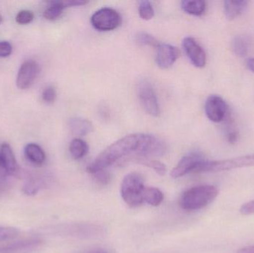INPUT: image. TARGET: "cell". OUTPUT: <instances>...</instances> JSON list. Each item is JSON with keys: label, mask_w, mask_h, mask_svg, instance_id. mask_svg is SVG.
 Wrapping results in <instances>:
<instances>
[{"label": "cell", "mask_w": 254, "mask_h": 253, "mask_svg": "<svg viewBox=\"0 0 254 253\" xmlns=\"http://www.w3.org/2000/svg\"><path fill=\"white\" fill-rule=\"evenodd\" d=\"M25 157L34 164L40 166L46 160V154L43 149L35 144H29L26 145L24 150Z\"/></svg>", "instance_id": "obj_14"}, {"label": "cell", "mask_w": 254, "mask_h": 253, "mask_svg": "<svg viewBox=\"0 0 254 253\" xmlns=\"http://www.w3.org/2000/svg\"><path fill=\"white\" fill-rule=\"evenodd\" d=\"M68 126L73 133L78 136H85L93 130V126L87 119L82 117H73L70 119Z\"/></svg>", "instance_id": "obj_13"}, {"label": "cell", "mask_w": 254, "mask_h": 253, "mask_svg": "<svg viewBox=\"0 0 254 253\" xmlns=\"http://www.w3.org/2000/svg\"><path fill=\"white\" fill-rule=\"evenodd\" d=\"M228 111V105L221 97L211 95L207 98L205 103V113L209 120L214 123H219L225 118Z\"/></svg>", "instance_id": "obj_9"}, {"label": "cell", "mask_w": 254, "mask_h": 253, "mask_svg": "<svg viewBox=\"0 0 254 253\" xmlns=\"http://www.w3.org/2000/svg\"><path fill=\"white\" fill-rule=\"evenodd\" d=\"M49 4V6L43 12V16L48 20L53 21L58 19L62 14L64 9L58 1H51Z\"/></svg>", "instance_id": "obj_21"}, {"label": "cell", "mask_w": 254, "mask_h": 253, "mask_svg": "<svg viewBox=\"0 0 254 253\" xmlns=\"http://www.w3.org/2000/svg\"><path fill=\"white\" fill-rule=\"evenodd\" d=\"M204 160H206L205 157L200 153L194 152L187 154L173 168L171 172L172 178H179L189 172H195V169Z\"/></svg>", "instance_id": "obj_8"}, {"label": "cell", "mask_w": 254, "mask_h": 253, "mask_svg": "<svg viewBox=\"0 0 254 253\" xmlns=\"http://www.w3.org/2000/svg\"><path fill=\"white\" fill-rule=\"evenodd\" d=\"M39 242L36 240L25 241L12 244L8 246L0 248V253H22L28 252L37 246Z\"/></svg>", "instance_id": "obj_15"}, {"label": "cell", "mask_w": 254, "mask_h": 253, "mask_svg": "<svg viewBox=\"0 0 254 253\" xmlns=\"http://www.w3.org/2000/svg\"><path fill=\"white\" fill-rule=\"evenodd\" d=\"M7 175V171H6L5 167H4L2 158H1V154H0V178H4Z\"/></svg>", "instance_id": "obj_31"}, {"label": "cell", "mask_w": 254, "mask_h": 253, "mask_svg": "<svg viewBox=\"0 0 254 253\" xmlns=\"http://www.w3.org/2000/svg\"><path fill=\"white\" fill-rule=\"evenodd\" d=\"M164 200L162 192L155 187H146L143 193V202L151 206H158Z\"/></svg>", "instance_id": "obj_19"}, {"label": "cell", "mask_w": 254, "mask_h": 253, "mask_svg": "<svg viewBox=\"0 0 254 253\" xmlns=\"http://www.w3.org/2000/svg\"><path fill=\"white\" fill-rule=\"evenodd\" d=\"M40 72V67L37 62L28 60L24 62L18 71L16 86L24 90L31 87Z\"/></svg>", "instance_id": "obj_7"}, {"label": "cell", "mask_w": 254, "mask_h": 253, "mask_svg": "<svg viewBox=\"0 0 254 253\" xmlns=\"http://www.w3.org/2000/svg\"><path fill=\"white\" fill-rule=\"evenodd\" d=\"M237 253H254V246L246 247L239 250Z\"/></svg>", "instance_id": "obj_33"}, {"label": "cell", "mask_w": 254, "mask_h": 253, "mask_svg": "<svg viewBox=\"0 0 254 253\" xmlns=\"http://www.w3.org/2000/svg\"><path fill=\"white\" fill-rule=\"evenodd\" d=\"M122 22V17L116 10L104 7L97 10L91 17L92 26L100 31H109L117 28Z\"/></svg>", "instance_id": "obj_5"}, {"label": "cell", "mask_w": 254, "mask_h": 253, "mask_svg": "<svg viewBox=\"0 0 254 253\" xmlns=\"http://www.w3.org/2000/svg\"><path fill=\"white\" fill-rule=\"evenodd\" d=\"M19 234V230L15 227H0V242L13 240Z\"/></svg>", "instance_id": "obj_25"}, {"label": "cell", "mask_w": 254, "mask_h": 253, "mask_svg": "<svg viewBox=\"0 0 254 253\" xmlns=\"http://www.w3.org/2000/svg\"><path fill=\"white\" fill-rule=\"evenodd\" d=\"M143 135V133L131 134L113 143L97 157L95 161L88 166V172L94 175L98 171L107 169L127 154L136 153Z\"/></svg>", "instance_id": "obj_1"}, {"label": "cell", "mask_w": 254, "mask_h": 253, "mask_svg": "<svg viewBox=\"0 0 254 253\" xmlns=\"http://www.w3.org/2000/svg\"><path fill=\"white\" fill-rule=\"evenodd\" d=\"M242 215H249L254 214V200L245 203L240 208Z\"/></svg>", "instance_id": "obj_29"}, {"label": "cell", "mask_w": 254, "mask_h": 253, "mask_svg": "<svg viewBox=\"0 0 254 253\" xmlns=\"http://www.w3.org/2000/svg\"><path fill=\"white\" fill-rule=\"evenodd\" d=\"M0 154L7 175H14L17 174L19 166L11 147L7 144H3L0 149Z\"/></svg>", "instance_id": "obj_12"}, {"label": "cell", "mask_w": 254, "mask_h": 253, "mask_svg": "<svg viewBox=\"0 0 254 253\" xmlns=\"http://www.w3.org/2000/svg\"><path fill=\"white\" fill-rule=\"evenodd\" d=\"M247 4V1H233V0L225 1L224 2V8H225V14L227 19L229 20L235 19L244 10Z\"/></svg>", "instance_id": "obj_16"}, {"label": "cell", "mask_w": 254, "mask_h": 253, "mask_svg": "<svg viewBox=\"0 0 254 253\" xmlns=\"http://www.w3.org/2000/svg\"><path fill=\"white\" fill-rule=\"evenodd\" d=\"M137 162L140 164L144 165V166H149V167L153 169L158 175H164L167 172V167L164 163L158 160H149L147 157H137Z\"/></svg>", "instance_id": "obj_22"}, {"label": "cell", "mask_w": 254, "mask_h": 253, "mask_svg": "<svg viewBox=\"0 0 254 253\" xmlns=\"http://www.w3.org/2000/svg\"><path fill=\"white\" fill-rule=\"evenodd\" d=\"M184 50L194 66L203 68L206 65L205 51L192 37H185L183 40Z\"/></svg>", "instance_id": "obj_10"}, {"label": "cell", "mask_w": 254, "mask_h": 253, "mask_svg": "<svg viewBox=\"0 0 254 253\" xmlns=\"http://www.w3.org/2000/svg\"><path fill=\"white\" fill-rule=\"evenodd\" d=\"M136 41L143 46H152L156 49L160 45L158 40L153 36L145 32L138 33L136 36Z\"/></svg>", "instance_id": "obj_24"}, {"label": "cell", "mask_w": 254, "mask_h": 253, "mask_svg": "<svg viewBox=\"0 0 254 253\" xmlns=\"http://www.w3.org/2000/svg\"><path fill=\"white\" fill-rule=\"evenodd\" d=\"M180 54V51L176 46L160 44L157 48V65L162 69L170 68L179 59Z\"/></svg>", "instance_id": "obj_11"}, {"label": "cell", "mask_w": 254, "mask_h": 253, "mask_svg": "<svg viewBox=\"0 0 254 253\" xmlns=\"http://www.w3.org/2000/svg\"><path fill=\"white\" fill-rule=\"evenodd\" d=\"M246 65H247L248 68L254 73V57H251L247 59L246 62Z\"/></svg>", "instance_id": "obj_34"}, {"label": "cell", "mask_w": 254, "mask_h": 253, "mask_svg": "<svg viewBox=\"0 0 254 253\" xmlns=\"http://www.w3.org/2000/svg\"><path fill=\"white\" fill-rule=\"evenodd\" d=\"M184 11L193 16H201L205 11L206 3L202 0H185L182 2Z\"/></svg>", "instance_id": "obj_17"}, {"label": "cell", "mask_w": 254, "mask_h": 253, "mask_svg": "<svg viewBox=\"0 0 254 253\" xmlns=\"http://www.w3.org/2000/svg\"><path fill=\"white\" fill-rule=\"evenodd\" d=\"M34 16V13L31 10H21L16 16V22L19 25H27L32 22Z\"/></svg>", "instance_id": "obj_26"}, {"label": "cell", "mask_w": 254, "mask_h": 253, "mask_svg": "<svg viewBox=\"0 0 254 253\" xmlns=\"http://www.w3.org/2000/svg\"><path fill=\"white\" fill-rule=\"evenodd\" d=\"M219 196V190L214 186L201 185L192 187L181 196V207L185 210H199L210 204Z\"/></svg>", "instance_id": "obj_2"}, {"label": "cell", "mask_w": 254, "mask_h": 253, "mask_svg": "<svg viewBox=\"0 0 254 253\" xmlns=\"http://www.w3.org/2000/svg\"><path fill=\"white\" fill-rule=\"evenodd\" d=\"M89 151V146L83 140L75 138L70 143L69 152L75 160L83 158Z\"/></svg>", "instance_id": "obj_18"}, {"label": "cell", "mask_w": 254, "mask_h": 253, "mask_svg": "<svg viewBox=\"0 0 254 253\" xmlns=\"http://www.w3.org/2000/svg\"><path fill=\"white\" fill-rule=\"evenodd\" d=\"M137 95L145 111L152 117H158L161 114L159 102L153 86L146 79H142L137 84Z\"/></svg>", "instance_id": "obj_4"}, {"label": "cell", "mask_w": 254, "mask_h": 253, "mask_svg": "<svg viewBox=\"0 0 254 253\" xmlns=\"http://www.w3.org/2000/svg\"><path fill=\"white\" fill-rule=\"evenodd\" d=\"M138 13L140 18L143 20L152 19L155 14L153 7L149 1H140L138 4Z\"/></svg>", "instance_id": "obj_23"}, {"label": "cell", "mask_w": 254, "mask_h": 253, "mask_svg": "<svg viewBox=\"0 0 254 253\" xmlns=\"http://www.w3.org/2000/svg\"><path fill=\"white\" fill-rule=\"evenodd\" d=\"M1 21H2V18H1V16H0V23H1Z\"/></svg>", "instance_id": "obj_35"}, {"label": "cell", "mask_w": 254, "mask_h": 253, "mask_svg": "<svg viewBox=\"0 0 254 253\" xmlns=\"http://www.w3.org/2000/svg\"><path fill=\"white\" fill-rule=\"evenodd\" d=\"M94 175H95L97 180H98L101 183L109 182V180H110V175L106 172L105 169L98 171L96 173L94 174Z\"/></svg>", "instance_id": "obj_30"}, {"label": "cell", "mask_w": 254, "mask_h": 253, "mask_svg": "<svg viewBox=\"0 0 254 253\" xmlns=\"http://www.w3.org/2000/svg\"><path fill=\"white\" fill-rule=\"evenodd\" d=\"M57 98V92L53 86H49L43 90L42 93L43 101L46 103H52Z\"/></svg>", "instance_id": "obj_27"}, {"label": "cell", "mask_w": 254, "mask_h": 253, "mask_svg": "<svg viewBox=\"0 0 254 253\" xmlns=\"http://www.w3.org/2000/svg\"><path fill=\"white\" fill-rule=\"evenodd\" d=\"M227 138H228V141L230 143H232V144L235 143L237 139V133L234 131H231V132H228Z\"/></svg>", "instance_id": "obj_32"}, {"label": "cell", "mask_w": 254, "mask_h": 253, "mask_svg": "<svg viewBox=\"0 0 254 253\" xmlns=\"http://www.w3.org/2000/svg\"><path fill=\"white\" fill-rule=\"evenodd\" d=\"M12 53V46L8 42H0V56L7 57Z\"/></svg>", "instance_id": "obj_28"}, {"label": "cell", "mask_w": 254, "mask_h": 253, "mask_svg": "<svg viewBox=\"0 0 254 253\" xmlns=\"http://www.w3.org/2000/svg\"><path fill=\"white\" fill-rule=\"evenodd\" d=\"M146 188L144 180L137 172L128 173L122 181L121 193L125 203L131 207L140 206L143 203V193Z\"/></svg>", "instance_id": "obj_3"}, {"label": "cell", "mask_w": 254, "mask_h": 253, "mask_svg": "<svg viewBox=\"0 0 254 253\" xmlns=\"http://www.w3.org/2000/svg\"><path fill=\"white\" fill-rule=\"evenodd\" d=\"M234 51L236 54L240 56L247 55L249 50V40L246 36H237L234 40Z\"/></svg>", "instance_id": "obj_20"}, {"label": "cell", "mask_w": 254, "mask_h": 253, "mask_svg": "<svg viewBox=\"0 0 254 253\" xmlns=\"http://www.w3.org/2000/svg\"><path fill=\"white\" fill-rule=\"evenodd\" d=\"M167 150V144L162 139L154 135L144 134L136 154L142 157H158L164 155Z\"/></svg>", "instance_id": "obj_6"}]
</instances>
